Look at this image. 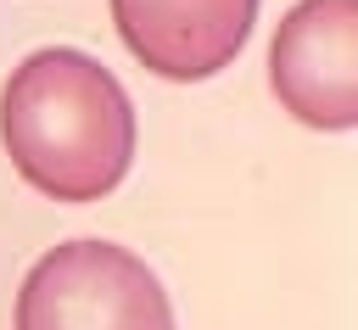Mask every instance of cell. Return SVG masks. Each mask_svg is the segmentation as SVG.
I'll return each instance as SVG.
<instances>
[{
	"label": "cell",
	"instance_id": "obj_1",
	"mask_svg": "<svg viewBox=\"0 0 358 330\" xmlns=\"http://www.w3.org/2000/svg\"><path fill=\"white\" fill-rule=\"evenodd\" d=\"M134 101L106 62L73 45L22 56L0 89V145L50 201H101L134 168Z\"/></svg>",
	"mask_w": 358,
	"mask_h": 330
},
{
	"label": "cell",
	"instance_id": "obj_2",
	"mask_svg": "<svg viewBox=\"0 0 358 330\" xmlns=\"http://www.w3.org/2000/svg\"><path fill=\"white\" fill-rule=\"evenodd\" d=\"M11 330H173V302L140 252L62 241L22 274Z\"/></svg>",
	"mask_w": 358,
	"mask_h": 330
},
{
	"label": "cell",
	"instance_id": "obj_3",
	"mask_svg": "<svg viewBox=\"0 0 358 330\" xmlns=\"http://www.w3.org/2000/svg\"><path fill=\"white\" fill-rule=\"evenodd\" d=\"M268 84L296 123L347 134L358 123V0H296L274 28Z\"/></svg>",
	"mask_w": 358,
	"mask_h": 330
},
{
	"label": "cell",
	"instance_id": "obj_4",
	"mask_svg": "<svg viewBox=\"0 0 358 330\" xmlns=\"http://www.w3.org/2000/svg\"><path fill=\"white\" fill-rule=\"evenodd\" d=\"M112 22L145 73L201 84L241 56L257 0H112Z\"/></svg>",
	"mask_w": 358,
	"mask_h": 330
}]
</instances>
